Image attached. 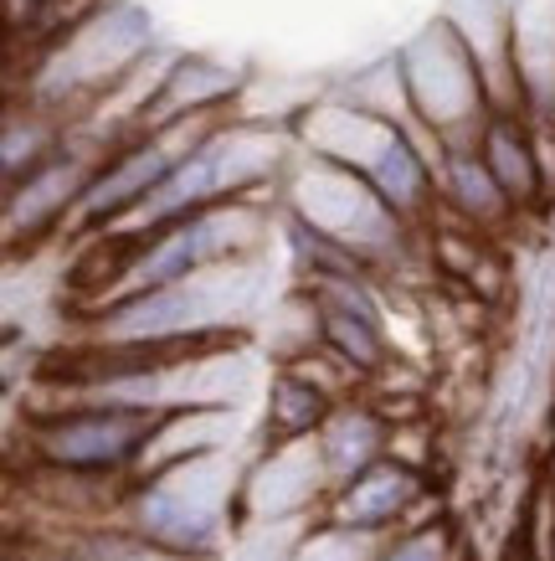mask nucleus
I'll use <instances>...</instances> for the list:
<instances>
[{"label":"nucleus","instance_id":"6","mask_svg":"<svg viewBox=\"0 0 555 561\" xmlns=\"http://www.w3.org/2000/svg\"><path fill=\"white\" fill-rule=\"evenodd\" d=\"M329 474H324L320 443H284V448H263V459L247 463L242 479V511L263 520V526H293L309 520L314 511L329 505Z\"/></svg>","mask_w":555,"mask_h":561},{"label":"nucleus","instance_id":"10","mask_svg":"<svg viewBox=\"0 0 555 561\" xmlns=\"http://www.w3.org/2000/svg\"><path fill=\"white\" fill-rule=\"evenodd\" d=\"M391 438H396V427L381 417L375 402L345 397V402L324 417L320 433H314L324 474H329V490H345V484H355L366 469H375L381 459H391Z\"/></svg>","mask_w":555,"mask_h":561},{"label":"nucleus","instance_id":"21","mask_svg":"<svg viewBox=\"0 0 555 561\" xmlns=\"http://www.w3.org/2000/svg\"><path fill=\"white\" fill-rule=\"evenodd\" d=\"M545 561H555V520H551V546H545Z\"/></svg>","mask_w":555,"mask_h":561},{"label":"nucleus","instance_id":"7","mask_svg":"<svg viewBox=\"0 0 555 561\" xmlns=\"http://www.w3.org/2000/svg\"><path fill=\"white\" fill-rule=\"evenodd\" d=\"M93 175H99V160L62 145L47 165H36L21 186L5 191V248L36 242L51 227H68L83 191L93 186Z\"/></svg>","mask_w":555,"mask_h":561},{"label":"nucleus","instance_id":"12","mask_svg":"<svg viewBox=\"0 0 555 561\" xmlns=\"http://www.w3.org/2000/svg\"><path fill=\"white\" fill-rule=\"evenodd\" d=\"M339 408L335 391H324L314 376L278 366L268 381V412H263V448H284V443H303L324 427V417Z\"/></svg>","mask_w":555,"mask_h":561},{"label":"nucleus","instance_id":"8","mask_svg":"<svg viewBox=\"0 0 555 561\" xmlns=\"http://www.w3.org/2000/svg\"><path fill=\"white\" fill-rule=\"evenodd\" d=\"M421 500H427V474L402 459H381L355 484L329 494L324 520L345 530H360V536H396L406 526H421V515H417Z\"/></svg>","mask_w":555,"mask_h":561},{"label":"nucleus","instance_id":"20","mask_svg":"<svg viewBox=\"0 0 555 561\" xmlns=\"http://www.w3.org/2000/svg\"><path fill=\"white\" fill-rule=\"evenodd\" d=\"M68 0H5V21H11V32L21 26H51V32H62V11Z\"/></svg>","mask_w":555,"mask_h":561},{"label":"nucleus","instance_id":"18","mask_svg":"<svg viewBox=\"0 0 555 561\" xmlns=\"http://www.w3.org/2000/svg\"><path fill=\"white\" fill-rule=\"evenodd\" d=\"M62 546H68L78 561H181V557H170V551H160V546L129 536L124 526L72 530V536H62Z\"/></svg>","mask_w":555,"mask_h":561},{"label":"nucleus","instance_id":"4","mask_svg":"<svg viewBox=\"0 0 555 561\" xmlns=\"http://www.w3.org/2000/svg\"><path fill=\"white\" fill-rule=\"evenodd\" d=\"M160 412L139 408H103V402H62L36 412L26 423V448L47 474L62 479H135L154 433Z\"/></svg>","mask_w":555,"mask_h":561},{"label":"nucleus","instance_id":"11","mask_svg":"<svg viewBox=\"0 0 555 561\" xmlns=\"http://www.w3.org/2000/svg\"><path fill=\"white\" fill-rule=\"evenodd\" d=\"M509 51L524 93V114L551 129L555 124V0H514L509 5Z\"/></svg>","mask_w":555,"mask_h":561},{"label":"nucleus","instance_id":"3","mask_svg":"<svg viewBox=\"0 0 555 561\" xmlns=\"http://www.w3.org/2000/svg\"><path fill=\"white\" fill-rule=\"evenodd\" d=\"M396 62H402V83H406V114L421 124V135L432 139L442 154L478 150L494 108H488L478 62H473L469 42H463L453 21L442 16L432 26H421V36Z\"/></svg>","mask_w":555,"mask_h":561},{"label":"nucleus","instance_id":"2","mask_svg":"<svg viewBox=\"0 0 555 561\" xmlns=\"http://www.w3.org/2000/svg\"><path fill=\"white\" fill-rule=\"evenodd\" d=\"M150 42H154V21L139 11L135 0L93 5L88 16H78L42 51V62L32 68V103L26 108L57 114V108H68L78 99L88 103L99 93H114L108 83L144 68Z\"/></svg>","mask_w":555,"mask_h":561},{"label":"nucleus","instance_id":"9","mask_svg":"<svg viewBox=\"0 0 555 561\" xmlns=\"http://www.w3.org/2000/svg\"><path fill=\"white\" fill-rule=\"evenodd\" d=\"M242 88V72L227 68V62H211V57H181L170 78L154 88V99L139 108V119L129 124V139L139 135H160L181 119H201V114H217L227 99H236Z\"/></svg>","mask_w":555,"mask_h":561},{"label":"nucleus","instance_id":"14","mask_svg":"<svg viewBox=\"0 0 555 561\" xmlns=\"http://www.w3.org/2000/svg\"><path fill=\"white\" fill-rule=\"evenodd\" d=\"M438 196L469 221L473 232H494V227H505V221L514 217V202H509L505 186L494 181V171L484 165L478 150H453L442 160Z\"/></svg>","mask_w":555,"mask_h":561},{"label":"nucleus","instance_id":"19","mask_svg":"<svg viewBox=\"0 0 555 561\" xmlns=\"http://www.w3.org/2000/svg\"><path fill=\"white\" fill-rule=\"evenodd\" d=\"M375 561H458V536L438 515V520H421V526H406L396 536H386Z\"/></svg>","mask_w":555,"mask_h":561},{"label":"nucleus","instance_id":"5","mask_svg":"<svg viewBox=\"0 0 555 561\" xmlns=\"http://www.w3.org/2000/svg\"><path fill=\"white\" fill-rule=\"evenodd\" d=\"M288 217L335 238L339 248H350L370 268H381L402 253L406 221L375 196L366 175L345 171L335 160H320V154H309V165L299 175H288Z\"/></svg>","mask_w":555,"mask_h":561},{"label":"nucleus","instance_id":"17","mask_svg":"<svg viewBox=\"0 0 555 561\" xmlns=\"http://www.w3.org/2000/svg\"><path fill=\"white\" fill-rule=\"evenodd\" d=\"M381 541L386 536H360V530H345V526H309L299 541L288 546L284 561H375L381 557Z\"/></svg>","mask_w":555,"mask_h":561},{"label":"nucleus","instance_id":"16","mask_svg":"<svg viewBox=\"0 0 555 561\" xmlns=\"http://www.w3.org/2000/svg\"><path fill=\"white\" fill-rule=\"evenodd\" d=\"M62 145H68V139H57V129H51L36 108H26V114L11 108V114H5V129H0V175H5V191L21 186L36 165H47Z\"/></svg>","mask_w":555,"mask_h":561},{"label":"nucleus","instance_id":"15","mask_svg":"<svg viewBox=\"0 0 555 561\" xmlns=\"http://www.w3.org/2000/svg\"><path fill=\"white\" fill-rule=\"evenodd\" d=\"M478 154H484V165L494 171V181L505 186V196L514 202V211H520V206H535L540 196H545V175L551 171H545V160H540L535 135H530L520 119H488Z\"/></svg>","mask_w":555,"mask_h":561},{"label":"nucleus","instance_id":"22","mask_svg":"<svg viewBox=\"0 0 555 561\" xmlns=\"http://www.w3.org/2000/svg\"><path fill=\"white\" fill-rule=\"evenodd\" d=\"M5 561H21V557H5Z\"/></svg>","mask_w":555,"mask_h":561},{"label":"nucleus","instance_id":"13","mask_svg":"<svg viewBox=\"0 0 555 561\" xmlns=\"http://www.w3.org/2000/svg\"><path fill=\"white\" fill-rule=\"evenodd\" d=\"M314 299V294H309ZM320 309V345L345 360L355 376H381L391 366V335L381 309H345L335 299H314Z\"/></svg>","mask_w":555,"mask_h":561},{"label":"nucleus","instance_id":"1","mask_svg":"<svg viewBox=\"0 0 555 561\" xmlns=\"http://www.w3.org/2000/svg\"><path fill=\"white\" fill-rule=\"evenodd\" d=\"M242 479L247 469H236L227 448L165 463L154 474L129 479L114 526L181 561H217L242 511Z\"/></svg>","mask_w":555,"mask_h":561}]
</instances>
